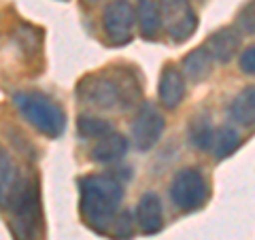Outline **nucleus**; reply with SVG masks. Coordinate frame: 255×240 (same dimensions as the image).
<instances>
[{
    "instance_id": "nucleus-1",
    "label": "nucleus",
    "mask_w": 255,
    "mask_h": 240,
    "mask_svg": "<svg viewBox=\"0 0 255 240\" xmlns=\"http://www.w3.org/2000/svg\"><path fill=\"white\" fill-rule=\"evenodd\" d=\"M81 189V215L100 234H113L122 204V183L109 174H92L79 181Z\"/></svg>"
},
{
    "instance_id": "nucleus-2",
    "label": "nucleus",
    "mask_w": 255,
    "mask_h": 240,
    "mask_svg": "<svg viewBox=\"0 0 255 240\" xmlns=\"http://www.w3.org/2000/svg\"><path fill=\"white\" fill-rule=\"evenodd\" d=\"M15 107L19 109V113L26 117L38 132L51 136V138L60 136L64 132V127H66L64 111L55 105L51 98H47L45 94L19 92V94H15Z\"/></svg>"
},
{
    "instance_id": "nucleus-3",
    "label": "nucleus",
    "mask_w": 255,
    "mask_h": 240,
    "mask_svg": "<svg viewBox=\"0 0 255 240\" xmlns=\"http://www.w3.org/2000/svg\"><path fill=\"white\" fill-rule=\"evenodd\" d=\"M9 226L15 240H38L43 226V213H41V196H38V185L30 181V185L21 194V198L15 202L9 211Z\"/></svg>"
},
{
    "instance_id": "nucleus-4",
    "label": "nucleus",
    "mask_w": 255,
    "mask_h": 240,
    "mask_svg": "<svg viewBox=\"0 0 255 240\" xmlns=\"http://www.w3.org/2000/svg\"><path fill=\"white\" fill-rule=\"evenodd\" d=\"M79 98L96 109H115L124 102V83L117 77L92 75L79 85Z\"/></svg>"
},
{
    "instance_id": "nucleus-5",
    "label": "nucleus",
    "mask_w": 255,
    "mask_h": 240,
    "mask_svg": "<svg viewBox=\"0 0 255 240\" xmlns=\"http://www.w3.org/2000/svg\"><path fill=\"white\" fill-rule=\"evenodd\" d=\"M172 202L181 211H196L209 198V185L196 168H183L174 174L170 185Z\"/></svg>"
},
{
    "instance_id": "nucleus-6",
    "label": "nucleus",
    "mask_w": 255,
    "mask_h": 240,
    "mask_svg": "<svg viewBox=\"0 0 255 240\" xmlns=\"http://www.w3.org/2000/svg\"><path fill=\"white\" fill-rule=\"evenodd\" d=\"M159 23H164V30L172 41L183 43L196 32L198 19L189 0H162Z\"/></svg>"
},
{
    "instance_id": "nucleus-7",
    "label": "nucleus",
    "mask_w": 255,
    "mask_h": 240,
    "mask_svg": "<svg viewBox=\"0 0 255 240\" xmlns=\"http://www.w3.org/2000/svg\"><path fill=\"white\" fill-rule=\"evenodd\" d=\"M28 185L30 181L21 177L15 159L0 147V209L11 211Z\"/></svg>"
},
{
    "instance_id": "nucleus-8",
    "label": "nucleus",
    "mask_w": 255,
    "mask_h": 240,
    "mask_svg": "<svg viewBox=\"0 0 255 240\" xmlns=\"http://www.w3.org/2000/svg\"><path fill=\"white\" fill-rule=\"evenodd\" d=\"M102 26H105L109 43L124 45L132 38V26H134V9L126 0H115L111 2L105 15H102Z\"/></svg>"
},
{
    "instance_id": "nucleus-9",
    "label": "nucleus",
    "mask_w": 255,
    "mask_h": 240,
    "mask_svg": "<svg viewBox=\"0 0 255 240\" xmlns=\"http://www.w3.org/2000/svg\"><path fill=\"white\" fill-rule=\"evenodd\" d=\"M164 132V117L153 105H142L132 125V138L140 151H147L159 140Z\"/></svg>"
},
{
    "instance_id": "nucleus-10",
    "label": "nucleus",
    "mask_w": 255,
    "mask_h": 240,
    "mask_svg": "<svg viewBox=\"0 0 255 240\" xmlns=\"http://www.w3.org/2000/svg\"><path fill=\"white\" fill-rule=\"evenodd\" d=\"M136 221L138 228L145 234H155L162 230L164 215H162V202L155 194H145L138 200V209H136Z\"/></svg>"
},
{
    "instance_id": "nucleus-11",
    "label": "nucleus",
    "mask_w": 255,
    "mask_h": 240,
    "mask_svg": "<svg viewBox=\"0 0 255 240\" xmlns=\"http://www.w3.org/2000/svg\"><path fill=\"white\" fill-rule=\"evenodd\" d=\"M126 151H128V140L113 130L96 140V145L92 149V157L100 164H113L126 155Z\"/></svg>"
},
{
    "instance_id": "nucleus-12",
    "label": "nucleus",
    "mask_w": 255,
    "mask_h": 240,
    "mask_svg": "<svg viewBox=\"0 0 255 240\" xmlns=\"http://www.w3.org/2000/svg\"><path fill=\"white\" fill-rule=\"evenodd\" d=\"M185 96V85H183V77L177 68L168 66L164 70L162 79H159V100L166 109L179 107V102Z\"/></svg>"
},
{
    "instance_id": "nucleus-13",
    "label": "nucleus",
    "mask_w": 255,
    "mask_h": 240,
    "mask_svg": "<svg viewBox=\"0 0 255 240\" xmlns=\"http://www.w3.org/2000/svg\"><path fill=\"white\" fill-rule=\"evenodd\" d=\"M238 47H241V38L234 30L230 28H223L219 32H215L211 36L209 45H206V49L211 51L213 60L217 62H230L234 58V53L238 51Z\"/></svg>"
},
{
    "instance_id": "nucleus-14",
    "label": "nucleus",
    "mask_w": 255,
    "mask_h": 240,
    "mask_svg": "<svg viewBox=\"0 0 255 240\" xmlns=\"http://www.w3.org/2000/svg\"><path fill=\"white\" fill-rule=\"evenodd\" d=\"M211 70H213V55L209 49H206V45L194 49L185 60H183V73L196 83L204 81V79L211 75Z\"/></svg>"
},
{
    "instance_id": "nucleus-15",
    "label": "nucleus",
    "mask_w": 255,
    "mask_h": 240,
    "mask_svg": "<svg viewBox=\"0 0 255 240\" xmlns=\"http://www.w3.org/2000/svg\"><path fill=\"white\" fill-rule=\"evenodd\" d=\"M230 113L241 125L255 127V87H247L234 98Z\"/></svg>"
},
{
    "instance_id": "nucleus-16",
    "label": "nucleus",
    "mask_w": 255,
    "mask_h": 240,
    "mask_svg": "<svg viewBox=\"0 0 255 240\" xmlns=\"http://www.w3.org/2000/svg\"><path fill=\"white\" fill-rule=\"evenodd\" d=\"M138 23L140 32L145 38H153L155 32L159 30V6L155 0H138Z\"/></svg>"
},
{
    "instance_id": "nucleus-17",
    "label": "nucleus",
    "mask_w": 255,
    "mask_h": 240,
    "mask_svg": "<svg viewBox=\"0 0 255 240\" xmlns=\"http://www.w3.org/2000/svg\"><path fill=\"white\" fill-rule=\"evenodd\" d=\"M241 145V134H238L234 127L223 125L219 130H215V138H213V153L217 159H223L228 155H232L234 151Z\"/></svg>"
},
{
    "instance_id": "nucleus-18",
    "label": "nucleus",
    "mask_w": 255,
    "mask_h": 240,
    "mask_svg": "<svg viewBox=\"0 0 255 240\" xmlns=\"http://www.w3.org/2000/svg\"><path fill=\"white\" fill-rule=\"evenodd\" d=\"M213 138H215V130L206 119H198L196 123H191L189 127V140L191 145L200 151H209L213 147Z\"/></svg>"
},
{
    "instance_id": "nucleus-19",
    "label": "nucleus",
    "mask_w": 255,
    "mask_h": 240,
    "mask_svg": "<svg viewBox=\"0 0 255 240\" xmlns=\"http://www.w3.org/2000/svg\"><path fill=\"white\" fill-rule=\"evenodd\" d=\"M79 132H81V136H85V138H102L105 134L113 132V127H111L109 121H105V119H98V117H92V115H83L81 119H79Z\"/></svg>"
},
{
    "instance_id": "nucleus-20",
    "label": "nucleus",
    "mask_w": 255,
    "mask_h": 240,
    "mask_svg": "<svg viewBox=\"0 0 255 240\" xmlns=\"http://www.w3.org/2000/svg\"><path fill=\"white\" fill-rule=\"evenodd\" d=\"M238 23H241V28L245 32L255 34V0H251V2L241 11V15H238Z\"/></svg>"
},
{
    "instance_id": "nucleus-21",
    "label": "nucleus",
    "mask_w": 255,
    "mask_h": 240,
    "mask_svg": "<svg viewBox=\"0 0 255 240\" xmlns=\"http://www.w3.org/2000/svg\"><path fill=\"white\" fill-rule=\"evenodd\" d=\"M241 68L247 75H255V45L247 47L241 55Z\"/></svg>"
},
{
    "instance_id": "nucleus-22",
    "label": "nucleus",
    "mask_w": 255,
    "mask_h": 240,
    "mask_svg": "<svg viewBox=\"0 0 255 240\" xmlns=\"http://www.w3.org/2000/svg\"><path fill=\"white\" fill-rule=\"evenodd\" d=\"M85 2H96V0H85Z\"/></svg>"
}]
</instances>
